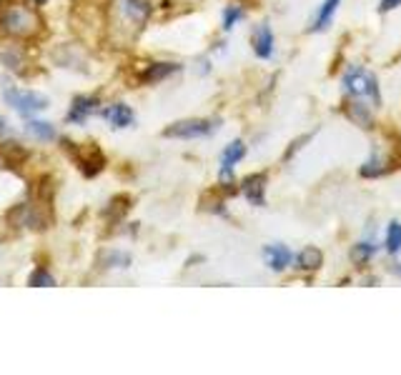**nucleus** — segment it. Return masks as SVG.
Returning <instances> with one entry per match:
<instances>
[{
  "mask_svg": "<svg viewBox=\"0 0 401 375\" xmlns=\"http://www.w3.org/2000/svg\"><path fill=\"white\" fill-rule=\"evenodd\" d=\"M0 31L11 38H33L41 33V18L28 6H8L0 13Z\"/></svg>",
  "mask_w": 401,
  "mask_h": 375,
  "instance_id": "f257e3e1",
  "label": "nucleus"
},
{
  "mask_svg": "<svg viewBox=\"0 0 401 375\" xmlns=\"http://www.w3.org/2000/svg\"><path fill=\"white\" fill-rule=\"evenodd\" d=\"M344 88H346V93H351L354 98L369 96V98H374V106H381L379 83H376V78L369 76L364 68L351 66L349 71H346V76H344Z\"/></svg>",
  "mask_w": 401,
  "mask_h": 375,
  "instance_id": "f03ea898",
  "label": "nucleus"
},
{
  "mask_svg": "<svg viewBox=\"0 0 401 375\" xmlns=\"http://www.w3.org/2000/svg\"><path fill=\"white\" fill-rule=\"evenodd\" d=\"M68 145H71L73 160H76V165L81 168V173L86 178L98 175V173L106 168V155L101 153V148H98L96 143H83V145H73V143H68Z\"/></svg>",
  "mask_w": 401,
  "mask_h": 375,
  "instance_id": "7ed1b4c3",
  "label": "nucleus"
},
{
  "mask_svg": "<svg viewBox=\"0 0 401 375\" xmlns=\"http://www.w3.org/2000/svg\"><path fill=\"white\" fill-rule=\"evenodd\" d=\"M151 0H116V13L121 23H128L133 31H141L151 18Z\"/></svg>",
  "mask_w": 401,
  "mask_h": 375,
  "instance_id": "20e7f679",
  "label": "nucleus"
},
{
  "mask_svg": "<svg viewBox=\"0 0 401 375\" xmlns=\"http://www.w3.org/2000/svg\"><path fill=\"white\" fill-rule=\"evenodd\" d=\"M3 98H6L8 106L16 108L21 115H33V113L46 111L48 108V98L41 96V93H33V91H16V88H6V91H3Z\"/></svg>",
  "mask_w": 401,
  "mask_h": 375,
  "instance_id": "39448f33",
  "label": "nucleus"
},
{
  "mask_svg": "<svg viewBox=\"0 0 401 375\" xmlns=\"http://www.w3.org/2000/svg\"><path fill=\"white\" fill-rule=\"evenodd\" d=\"M216 130V123L211 120H200V118H191V120H178L173 125H168L163 130L166 138H181V140H188V138H206Z\"/></svg>",
  "mask_w": 401,
  "mask_h": 375,
  "instance_id": "423d86ee",
  "label": "nucleus"
},
{
  "mask_svg": "<svg viewBox=\"0 0 401 375\" xmlns=\"http://www.w3.org/2000/svg\"><path fill=\"white\" fill-rule=\"evenodd\" d=\"M266 173H253L246 180L241 183V193L246 195V200L256 208H263L266 205Z\"/></svg>",
  "mask_w": 401,
  "mask_h": 375,
  "instance_id": "0eeeda50",
  "label": "nucleus"
},
{
  "mask_svg": "<svg viewBox=\"0 0 401 375\" xmlns=\"http://www.w3.org/2000/svg\"><path fill=\"white\" fill-rule=\"evenodd\" d=\"M263 260H266V265L273 270V273H281V270H286L288 265L293 263V253L286 248V245L271 243L263 248Z\"/></svg>",
  "mask_w": 401,
  "mask_h": 375,
  "instance_id": "6e6552de",
  "label": "nucleus"
},
{
  "mask_svg": "<svg viewBox=\"0 0 401 375\" xmlns=\"http://www.w3.org/2000/svg\"><path fill=\"white\" fill-rule=\"evenodd\" d=\"M251 46H253V53H256L261 61H268V58L273 56V33L266 23L256 28V33H253V38H251Z\"/></svg>",
  "mask_w": 401,
  "mask_h": 375,
  "instance_id": "1a4fd4ad",
  "label": "nucleus"
},
{
  "mask_svg": "<svg viewBox=\"0 0 401 375\" xmlns=\"http://www.w3.org/2000/svg\"><path fill=\"white\" fill-rule=\"evenodd\" d=\"M339 3L341 0H324V6L319 8V13H316L314 21H311L309 33H324L326 28L331 26V21H334L336 11H339Z\"/></svg>",
  "mask_w": 401,
  "mask_h": 375,
  "instance_id": "9d476101",
  "label": "nucleus"
},
{
  "mask_svg": "<svg viewBox=\"0 0 401 375\" xmlns=\"http://www.w3.org/2000/svg\"><path fill=\"white\" fill-rule=\"evenodd\" d=\"M98 98H91V96H78L76 101H73V106H71V113H68V120L71 123H83L86 120L88 115H93V113L98 111Z\"/></svg>",
  "mask_w": 401,
  "mask_h": 375,
  "instance_id": "9b49d317",
  "label": "nucleus"
},
{
  "mask_svg": "<svg viewBox=\"0 0 401 375\" xmlns=\"http://www.w3.org/2000/svg\"><path fill=\"white\" fill-rule=\"evenodd\" d=\"M344 113L349 120H354L356 125H361L364 130H369V128H374V118H371V111L369 106H364V103L359 101H351L344 106Z\"/></svg>",
  "mask_w": 401,
  "mask_h": 375,
  "instance_id": "f8f14e48",
  "label": "nucleus"
},
{
  "mask_svg": "<svg viewBox=\"0 0 401 375\" xmlns=\"http://www.w3.org/2000/svg\"><path fill=\"white\" fill-rule=\"evenodd\" d=\"M293 263H296L298 270H304V273H314V270H319L324 265V253L319 248H304L293 258Z\"/></svg>",
  "mask_w": 401,
  "mask_h": 375,
  "instance_id": "ddd939ff",
  "label": "nucleus"
},
{
  "mask_svg": "<svg viewBox=\"0 0 401 375\" xmlns=\"http://www.w3.org/2000/svg\"><path fill=\"white\" fill-rule=\"evenodd\" d=\"M178 71H181V66H176V63H148L143 76H141V81L158 83V81H166V78L173 76V73H178Z\"/></svg>",
  "mask_w": 401,
  "mask_h": 375,
  "instance_id": "4468645a",
  "label": "nucleus"
},
{
  "mask_svg": "<svg viewBox=\"0 0 401 375\" xmlns=\"http://www.w3.org/2000/svg\"><path fill=\"white\" fill-rule=\"evenodd\" d=\"M103 115L113 123V128H126L133 123V111H131L128 106H123V103H116V106L106 108Z\"/></svg>",
  "mask_w": 401,
  "mask_h": 375,
  "instance_id": "2eb2a0df",
  "label": "nucleus"
},
{
  "mask_svg": "<svg viewBox=\"0 0 401 375\" xmlns=\"http://www.w3.org/2000/svg\"><path fill=\"white\" fill-rule=\"evenodd\" d=\"M243 155H246V145H243L241 140L228 143L226 150H223V155H221V168H228V170H233V165H236L238 160H243Z\"/></svg>",
  "mask_w": 401,
  "mask_h": 375,
  "instance_id": "dca6fc26",
  "label": "nucleus"
},
{
  "mask_svg": "<svg viewBox=\"0 0 401 375\" xmlns=\"http://www.w3.org/2000/svg\"><path fill=\"white\" fill-rule=\"evenodd\" d=\"M26 130L31 133L33 138H38V140H53V138H56V128H53L51 123H43V120L26 123Z\"/></svg>",
  "mask_w": 401,
  "mask_h": 375,
  "instance_id": "f3484780",
  "label": "nucleus"
},
{
  "mask_svg": "<svg viewBox=\"0 0 401 375\" xmlns=\"http://www.w3.org/2000/svg\"><path fill=\"white\" fill-rule=\"evenodd\" d=\"M131 208V198L128 195H116L113 200H111V205L106 208V215H108L111 220H121L126 213H128Z\"/></svg>",
  "mask_w": 401,
  "mask_h": 375,
  "instance_id": "a211bd4d",
  "label": "nucleus"
},
{
  "mask_svg": "<svg viewBox=\"0 0 401 375\" xmlns=\"http://www.w3.org/2000/svg\"><path fill=\"white\" fill-rule=\"evenodd\" d=\"M386 250L391 255H396L401 250V223H396V220L386 230Z\"/></svg>",
  "mask_w": 401,
  "mask_h": 375,
  "instance_id": "6ab92c4d",
  "label": "nucleus"
},
{
  "mask_svg": "<svg viewBox=\"0 0 401 375\" xmlns=\"http://www.w3.org/2000/svg\"><path fill=\"white\" fill-rule=\"evenodd\" d=\"M361 178H379V175H384L386 173V168H384V163H381V158L379 155H371L369 160L361 165Z\"/></svg>",
  "mask_w": 401,
  "mask_h": 375,
  "instance_id": "aec40b11",
  "label": "nucleus"
},
{
  "mask_svg": "<svg viewBox=\"0 0 401 375\" xmlns=\"http://www.w3.org/2000/svg\"><path fill=\"white\" fill-rule=\"evenodd\" d=\"M374 255H376V245H371V243H359V245H354V250H351L354 263H361V265L369 263Z\"/></svg>",
  "mask_w": 401,
  "mask_h": 375,
  "instance_id": "412c9836",
  "label": "nucleus"
},
{
  "mask_svg": "<svg viewBox=\"0 0 401 375\" xmlns=\"http://www.w3.org/2000/svg\"><path fill=\"white\" fill-rule=\"evenodd\" d=\"M103 268H128L131 265V255L128 253H118V250H108L103 255Z\"/></svg>",
  "mask_w": 401,
  "mask_h": 375,
  "instance_id": "4be33fe9",
  "label": "nucleus"
},
{
  "mask_svg": "<svg viewBox=\"0 0 401 375\" xmlns=\"http://www.w3.org/2000/svg\"><path fill=\"white\" fill-rule=\"evenodd\" d=\"M28 285H33V288H53V285H56V278H53L46 268H38L36 273L28 278Z\"/></svg>",
  "mask_w": 401,
  "mask_h": 375,
  "instance_id": "5701e85b",
  "label": "nucleus"
},
{
  "mask_svg": "<svg viewBox=\"0 0 401 375\" xmlns=\"http://www.w3.org/2000/svg\"><path fill=\"white\" fill-rule=\"evenodd\" d=\"M243 18V8L241 6H228L223 11V31H231L238 21Z\"/></svg>",
  "mask_w": 401,
  "mask_h": 375,
  "instance_id": "b1692460",
  "label": "nucleus"
},
{
  "mask_svg": "<svg viewBox=\"0 0 401 375\" xmlns=\"http://www.w3.org/2000/svg\"><path fill=\"white\" fill-rule=\"evenodd\" d=\"M311 138H314V135H311V133H309V135L298 138L296 143H291V148H288V150H286V155H283V158H286V160H288V158H291V155H293V153H296V150H301V145H304V143H309Z\"/></svg>",
  "mask_w": 401,
  "mask_h": 375,
  "instance_id": "393cba45",
  "label": "nucleus"
},
{
  "mask_svg": "<svg viewBox=\"0 0 401 375\" xmlns=\"http://www.w3.org/2000/svg\"><path fill=\"white\" fill-rule=\"evenodd\" d=\"M399 6H401V0H381L379 13H389V11H394V8H399Z\"/></svg>",
  "mask_w": 401,
  "mask_h": 375,
  "instance_id": "a878e982",
  "label": "nucleus"
},
{
  "mask_svg": "<svg viewBox=\"0 0 401 375\" xmlns=\"http://www.w3.org/2000/svg\"><path fill=\"white\" fill-rule=\"evenodd\" d=\"M8 128H6V120H3V118H0V135H3V133H6Z\"/></svg>",
  "mask_w": 401,
  "mask_h": 375,
  "instance_id": "bb28decb",
  "label": "nucleus"
},
{
  "mask_svg": "<svg viewBox=\"0 0 401 375\" xmlns=\"http://www.w3.org/2000/svg\"><path fill=\"white\" fill-rule=\"evenodd\" d=\"M36 3H38V6H46V3H48V0H36Z\"/></svg>",
  "mask_w": 401,
  "mask_h": 375,
  "instance_id": "cd10ccee",
  "label": "nucleus"
},
{
  "mask_svg": "<svg viewBox=\"0 0 401 375\" xmlns=\"http://www.w3.org/2000/svg\"><path fill=\"white\" fill-rule=\"evenodd\" d=\"M394 270H396V275H401V265H396V268H394Z\"/></svg>",
  "mask_w": 401,
  "mask_h": 375,
  "instance_id": "c85d7f7f",
  "label": "nucleus"
}]
</instances>
